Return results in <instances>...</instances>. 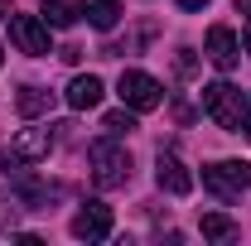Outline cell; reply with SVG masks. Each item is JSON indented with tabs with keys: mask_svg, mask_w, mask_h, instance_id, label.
Segmentation results:
<instances>
[{
	"mask_svg": "<svg viewBox=\"0 0 251 246\" xmlns=\"http://www.w3.org/2000/svg\"><path fill=\"white\" fill-rule=\"evenodd\" d=\"M0 63H5V53H0Z\"/></svg>",
	"mask_w": 251,
	"mask_h": 246,
	"instance_id": "cell-21",
	"label": "cell"
},
{
	"mask_svg": "<svg viewBox=\"0 0 251 246\" xmlns=\"http://www.w3.org/2000/svg\"><path fill=\"white\" fill-rule=\"evenodd\" d=\"M101 92H106V87H101V77L87 73V77H73L63 97H68V106H73V111H92L97 101H101Z\"/></svg>",
	"mask_w": 251,
	"mask_h": 246,
	"instance_id": "cell-10",
	"label": "cell"
},
{
	"mask_svg": "<svg viewBox=\"0 0 251 246\" xmlns=\"http://www.w3.org/2000/svg\"><path fill=\"white\" fill-rule=\"evenodd\" d=\"M101 130L121 140V135H130V130H140V125H135V111H130V106H121V111H106V116H101Z\"/></svg>",
	"mask_w": 251,
	"mask_h": 246,
	"instance_id": "cell-15",
	"label": "cell"
},
{
	"mask_svg": "<svg viewBox=\"0 0 251 246\" xmlns=\"http://www.w3.org/2000/svg\"><path fill=\"white\" fill-rule=\"evenodd\" d=\"M15 106H20V116H25V121H34V116H44V111L53 106V92H44V87H20Z\"/></svg>",
	"mask_w": 251,
	"mask_h": 246,
	"instance_id": "cell-13",
	"label": "cell"
},
{
	"mask_svg": "<svg viewBox=\"0 0 251 246\" xmlns=\"http://www.w3.org/2000/svg\"><path fill=\"white\" fill-rule=\"evenodd\" d=\"M237 15H247V20H251V0H237Z\"/></svg>",
	"mask_w": 251,
	"mask_h": 246,
	"instance_id": "cell-19",
	"label": "cell"
},
{
	"mask_svg": "<svg viewBox=\"0 0 251 246\" xmlns=\"http://www.w3.org/2000/svg\"><path fill=\"white\" fill-rule=\"evenodd\" d=\"M49 150H53V135H49V130H39V125H29V130H20V135L10 140V164L49 159Z\"/></svg>",
	"mask_w": 251,
	"mask_h": 246,
	"instance_id": "cell-8",
	"label": "cell"
},
{
	"mask_svg": "<svg viewBox=\"0 0 251 246\" xmlns=\"http://www.w3.org/2000/svg\"><path fill=\"white\" fill-rule=\"evenodd\" d=\"M10 39H15V49L29 53V58H44V53H49V25H44L39 15H10Z\"/></svg>",
	"mask_w": 251,
	"mask_h": 246,
	"instance_id": "cell-5",
	"label": "cell"
},
{
	"mask_svg": "<svg viewBox=\"0 0 251 246\" xmlns=\"http://www.w3.org/2000/svg\"><path fill=\"white\" fill-rule=\"evenodd\" d=\"M179 5H184V10H203L208 0H179Z\"/></svg>",
	"mask_w": 251,
	"mask_h": 246,
	"instance_id": "cell-18",
	"label": "cell"
},
{
	"mask_svg": "<svg viewBox=\"0 0 251 246\" xmlns=\"http://www.w3.org/2000/svg\"><path fill=\"white\" fill-rule=\"evenodd\" d=\"M82 20V0H44V25L49 29H73Z\"/></svg>",
	"mask_w": 251,
	"mask_h": 246,
	"instance_id": "cell-11",
	"label": "cell"
},
{
	"mask_svg": "<svg viewBox=\"0 0 251 246\" xmlns=\"http://www.w3.org/2000/svg\"><path fill=\"white\" fill-rule=\"evenodd\" d=\"M82 20L92 25V29H116V20H121V0H82Z\"/></svg>",
	"mask_w": 251,
	"mask_h": 246,
	"instance_id": "cell-12",
	"label": "cell"
},
{
	"mask_svg": "<svg viewBox=\"0 0 251 246\" xmlns=\"http://www.w3.org/2000/svg\"><path fill=\"white\" fill-rule=\"evenodd\" d=\"M242 87H232V82H208L203 87V111L222 125V130H237L242 125Z\"/></svg>",
	"mask_w": 251,
	"mask_h": 246,
	"instance_id": "cell-3",
	"label": "cell"
},
{
	"mask_svg": "<svg viewBox=\"0 0 251 246\" xmlns=\"http://www.w3.org/2000/svg\"><path fill=\"white\" fill-rule=\"evenodd\" d=\"M203 188L218 193V198H242L251 188V164L247 159H218L203 169Z\"/></svg>",
	"mask_w": 251,
	"mask_h": 246,
	"instance_id": "cell-2",
	"label": "cell"
},
{
	"mask_svg": "<svg viewBox=\"0 0 251 246\" xmlns=\"http://www.w3.org/2000/svg\"><path fill=\"white\" fill-rule=\"evenodd\" d=\"M116 92H121V101L130 111H155L159 101H164V87H159L150 73H140V68H126L121 82H116Z\"/></svg>",
	"mask_w": 251,
	"mask_h": 246,
	"instance_id": "cell-4",
	"label": "cell"
},
{
	"mask_svg": "<svg viewBox=\"0 0 251 246\" xmlns=\"http://www.w3.org/2000/svg\"><path fill=\"white\" fill-rule=\"evenodd\" d=\"M87 164H92L97 188H121L126 179H130V150L116 145V135H111V140H97L92 150H87Z\"/></svg>",
	"mask_w": 251,
	"mask_h": 246,
	"instance_id": "cell-1",
	"label": "cell"
},
{
	"mask_svg": "<svg viewBox=\"0 0 251 246\" xmlns=\"http://www.w3.org/2000/svg\"><path fill=\"white\" fill-rule=\"evenodd\" d=\"M203 237H208V242H237V222L222 217V213H208L203 217Z\"/></svg>",
	"mask_w": 251,
	"mask_h": 246,
	"instance_id": "cell-14",
	"label": "cell"
},
{
	"mask_svg": "<svg viewBox=\"0 0 251 246\" xmlns=\"http://www.w3.org/2000/svg\"><path fill=\"white\" fill-rule=\"evenodd\" d=\"M203 49H208V63H213L218 73H232V68H237V58H242V44H237V34L227 29V25H213Z\"/></svg>",
	"mask_w": 251,
	"mask_h": 246,
	"instance_id": "cell-7",
	"label": "cell"
},
{
	"mask_svg": "<svg viewBox=\"0 0 251 246\" xmlns=\"http://www.w3.org/2000/svg\"><path fill=\"white\" fill-rule=\"evenodd\" d=\"M155 184L164 188V193H174V198H184L188 188H193V174L184 169V159H179V154L159 150V159H155Z\"/></svg>",
	"mask_w": 251,
	"mask_h": 246,
	"instance_id": "cell-9",
	"label": "cell"
},
{
	"mask_svg": "<svg viewBox=\"0 0 251 246\" xmlns=\"http://www.w3.org/2000/svg\"><path fill=\"white\" fill-rule=\"evenodd\" d=\"M73 237H82V242H101V237H111V208L92 198V203H82L77 213H73Z\"/></svg>",
	"mask_w": 251,
	"mask_h": 246,
	"instance_id": "cell-6",
	"label": "cell"
},
{
	"mask_svg": "<svg viewBox=\"0 0 251 246\" xmlns=\"http://www.w3.org/2000/svg\"><path fill=\"white\" fill-rule=\"evenodd\" d=\"M237 130H242V135L251 140V92L242 97V125H237Z\"/></svg>",
	"mask_w": 251,
	"mask_h": 246,
	"instance_id": "cell-16",
	"label": "cell"
},
{
	"mask_svg": "<svg viewBox=\"0 0 251 246\" xmlns=\"http://www.w3.org/2000/svg\"><path fill=\"white\" fill-rule=\"evenodd\" d=\"M179 73H184V77H193V53H188V49H179Z\"/></svg>",
	"mask_w": 251,
	"mask_h": 246,
	"instance_id": "cell-17",
	"label": "cell"
},
{
	"mask_svg": "<svg viewBox=\"0 0 251 246\" xmlns=\"http://www.w3.org/2000/svg\"><path fill=\"white\" fill-rule=\"evenodd\" d=\"M242 44H247V53H251V20H247V34H242Z\"/></svg>",
	"mask_w": 251,
	"mask_h": 246,
	"instance_id": "cell-20",
	"label": "cell"
}]
</instances>
